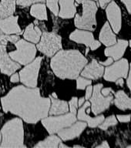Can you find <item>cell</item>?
<instances>
[{
	"label": "cell",
	"instance_id": "obj_12",
	"mask_svg": "<svg viewBox=\"0 0 131 148\" xmlns=\"http://www.w3.org/2000/svg\"><path fill=\"white\" fill-rule=\"evenodd\" d=\"M69 39L77 43L84 44L93 51L96 50L101 45L100 42L95 40L93 34L89 31L81 29L75 30L70 34Z\"/></svg>",
	"mask_w": 131,
	"mask_h": 148
},
{
	"label": "cell",
	"instance_id": "obj_45",
	"mask_svg": "<svg viewBox=\"0 0 131 148\" xmlns=\"http://www.w3.org/2000/svg\"><path fill=\"white\" fill-rule=\"evenodd\" d=\"M89 50H90V49H89V47H87V48H86V54H87Z\"/></svg>",
	"mask_w": 131,
	"mask_h": 148
},
{
	"label": "cell",
	"instance_id": "obj_44",
	"mask_svg": "<svg viewBox=\"0 0 131 148\" xmlns=\"http://www.w3.org/2000/svg\"><path fill=\"white\" fill-rule=\"evenodd\" d=\"M59 147H69L67 145H64V144H62V143H61V142H60V144H59Z\"/></svg>",
	"mask_w": 131,
	"mask_h": 148
},
{
	"label": "cell",
	"instance_id": "obj_38",
	"mask_svg": "<svg viewBox=\"0 0 131 148\" xmlns=\"http://www.w3.org/2000/svg\"><path fill=\"white\" fill-rule=\"evenodd\" d=\"M113 59L112 57H108V59L106 60V61H104V62H99V63L101 65H103V66H110V65H111L112 63L113 62Z\"/></svg>",
	"mask_w": 131,
	"mask_h": 148
},
{
	"label": "cell",
	"instance_id": "obj_11",
	"mask_svg": "<svg viewBox=\"0 0 131 148\" xmlns=\"http://www.w3.org/2000/svg\"><path fill=\"white\" fill-rule=\"evenodd\" d=\"M106 17L112 29L115 33H119L122 27V14L120 6L114 1L109 2L106 8Z\"/></svg>",
	"mask_w": 131,
	"mask_h": 148
},
{
	"label": "cell",
	"instance_id": "obj_36",
	"mask_svg": "<svg viewBox=\"0 0 131 148\" xmlns=\"http://www.w3.org/2000/svg\"><path fill=\"white\" fill-rule=\"evenodd\" d=\"M127 85L128 86V88L130 89V92H131V63L130 64V66H129V72H128V75H127Z\"/></svg>",
	"mask_w": 131,
	"mask_h": 148
},
{
	"label": "cell",
	"instance_id": "obj_48",
	"mask_svg": "<svg viewBox=\"0 0 131 148\" xmlns=\"http://www.w3.org/2000/svg\"><path fill=\"white\" fill-rule=\"evenodd\" d=\"M0 142H1V134H0Z\"/></svg>",
	"mask_w": 131,
	"mask_h": 148
},
{
	"label": "cell",
	"instance_id": "obj_2",
	"mask_svg": "<svg viewBox=\"0 0 131 148\" xmlns=\"http://www.w3.org/2000/svg\"><path fill=\"white\" fill-rule=\"evenodd\" d=\"M87 59L78 50H61L51 60L54 73L61 79H76L87 64Z\"/></svg>",
	"mask_w": 131,
	"mask_h": 148
},
{
	"label": "cell",
	"instance_id": "obj_49",
	"mask_svg": "<svg viewBox=\"0 0 131 148\" xmlns=\"http://www.w3.org/2000/svg\"><path fill=\"white\" fill-rule=\"evenodd\" d=\"M131 147V145H130V146H129V147Z\"/></svg>",
	"mask_w": 131,
	"mask_h": 148
},
{
	"label": "cell",
	"instance_id": "obj_18",
	"mask_svg": "<svg viewBox=\"0 0 131 148\" xmlns=\"http://www.w3.org/2000/svg\"><path fill=\"white\" fill-rule=\"evenodd\" d=\"M20 68V64L15 62L5 52L0 53V69L7 76L11 75Z\"/></svg>",
	"mask_w": 131,
	"mask_h": 148
},
{
	"label": "cell",
	"instance_id": "obj_13",
	"mask_svg": "<svg viewBox=\"0 0 131 148\" xmlns=\"http://www.w3.org/2000/svg\"><path fill=\"white\" fill-rule=\"evenodd\" d=\"M87 126V123L85 121H79L76 123H73L71 126L64 128V129L61 130L58 132V135L63 140H73L74 138L78 137L85 128Z\"/></svg>",
	"mask_w": 131,
	"mask_h": 148
},
{
	"label": "cell",
	"instance_id": "obj_23",
	"mask_svg": "<svg viewBox=\"0 0 131 148\" xmlns=\"http://www.w3.org/2000/svg\"><path fill=\"white\" fill-rule=\"evenodd\" d=\"M41 30L38 26H36L34 24H29L25 29L24 32V38L26 40L32 42L33 43H38L41 37Z\"/></svg>",
	"mask_w": 131,
	"mask_h": 148
},
{
	"label": "cell",
	"instance_id": "obj_43",
	"mask_svg": "<svg viewBox=\"0 0 131 148\" xmlns=\"http://www.w3.org/2000/svg\"><path fill=\"white\" fill-rule=\"evenodd\" d=\"M84 101H85V97H81L80 98V99L78 100V106H81L84 103Z\"/></svg>",
	"mask_w": 131,
	"mask_h": 148
},
{
	"label": "cell",
	"instance_id": "obj_9",
	"mask_svg": "<svg viewBox=\"0 0 131 148\" xmlns=\"http://www.w3.org/2000/svg\"><path fill=\"white\" fill-rule=\"evenodd\" d=\"M129 62L127 59H120L104 69V78L108 82H115L119 78H127L129 72Z\"/></svg>",
	"mask_w": 131,
	"mask_h": 148
},
{
	"label": "cell",
	"instance_id": "obj_17",
	"mask_svg": "<svg viewBox=\"0 0 131 148\" xmlns=\"http://www.w3.org/2000/svg\"><path fill=\"white\" fill-rule=\"evenodd\" d=\"M0 29L7 35L20 34L22 32L18 25V16H10L0 19Z\"/></svg>",
	"mask_w": 131,
	"mask_h": 148
},
{
	"label": "cell",
	"instance_id": "obj_46",
	"mask_svg": "<svg viewBox=\"0 0 131 148\" xmlns=\"http://www.w3.org/2000/svg\"><path fill=\"white\" fill-rule=\"evenodd\" d=\"M73 147H81V146H80V145H74Z\"/></svg>",
	"mask_w": 131,
	"mask_h": 148
},
{
	"label": "cell",
	"instance_id": "obj_41",
	"mask_svg": "<svg viewBox=\"0 0 131 148\" xmlns=\"http://www.w3.org/2000/svg\"><path fill=\"white\" fill-rule=\"evenodd\" d=\"M97 148H109L110 147V145L109 143H107V141H103L99 145L97 146Z\"/></svg>",
	"mask_w": 131,
	"mask_h": 148
},
{
	"label": "cell",
	"instance_id": "obj_14",
	"mask_svg": "<svg viewBox=\"0 0 131 148\" xmlns=\"http://www.w3.org/2000/svg\"><path fill=\"white\" fill-rule=\"evenodd\" d=\"M90 106V102H86L83 104V106H81L80 108L79 109L78 113H77V118L80 120L82 121H85L88 124V126L91 128H94V127H98L100 123L104 120V115H97L96 117L93 118L91 117L89 113H86V109Z\"/></svg>",
	"mask_w": 131,
	"mask_h": 148
},
{
	"label": "cell",
	"instance_id": "obj_3",
	"mask_svg": "<svg viewBox=\"0 0 131 148\" xmlns=\"http://www.w3.org/2000/svg\"><path fill=\"white\" fill-rule=\"evenodd\" d=\"M1 132V147H25L23 144V125L20 119L15 118L5 123Z\"/></svg>",
	"mask_w": 131,
	"mask_h": 148
},
{
	"label": "cell",
	"instance_id": "obj_50",
	"mask_svg": "<svg viewBox=\"0 0 131 148\" xmlns=\"http://www.w3.org/2000/svg\"><path fill=\"white\" fill-rule=\"evenodd\" d=\"M94 1H97V0H94Z\"/></svg>",
	"mask_w": 131,
	"mask_h": 148
},
{
	"label": "cell",
	"instance_id": "obj_19",
	"mask_svg": "<svg viewBox=\"0 0 131 148\" xmlns=\"http://www.w3.org/2000/svg\"><path fill=\"white\" fill-rule=\"evenodd\" d=\"M99 42L106 46H110L117 42V36L113 32L108 22H106L100 30L99 36Z\"/></svg>",
	"mask_w": 131,
	"mask_h": 148
},
{
	"label": "cell",
	"instance_id": "obj_27",
	"mask_svg": "<svg viewBox=\"0 0 131 148\" xmlns=\"http://www.w3.org/2000/svg\"><path fill=\"white\" fill-rule=\"evenodd\" d=\"M60 143V139L56 136H50L45 139L44 140L40 141L37 143L35 147H59V144Z\"/></svg>",
	"mask_w": 131,
	"mask_h": 148
},
{
	"label": "cell",
	"instance_id": "obj_21",
	"mask_svg": "<svg viewBox=\"0 0 131 148\" xmlns=\"http://www.w3.org/2000/svg\"><path fill=\"white\" fill-rule=\"evenodd\" d=\"M60 11L59 16L62 18H70L74 17L76 13V7L74 0H59Z\"/></svg>",
	"mask_w": 131,
	"mask_h": 148
},
{
	"label": "cell",
	"instance_id": "obj_10",
	"mask_svg": "<svg viewBox=\"0 0 131 148\" xmlns=\"http://www.w3.org/2000/svg\"><path fill=\"white\" fill-rule=\"evenodd\" d=\"M43 58L38 57L19 73L20 81L29 87L34 88L37 85V79Z\"/></svg>",
	"mask_w": 131,
	"mask_h": 148
},
{
	"label": "cell",
	"instance_id": "obj_40",
	"mask_svg": "<svg viewBox=\"0 0 131 148\" xmlns=\"http://www.w3.org/2000/svg\"><path fill=\"white\" fill-rule=\"evenodd\" d=\"M12 83H17L19 81V76L18 73H15L13 74L12 76H11V79H10Z\"/></svg>",
	"mask_w": 131,
	"mask_h": 148
},
{
	"label": "cell",
	"instance_id": "obj_47",
	"mask_svg": "<svg viewBox=\"0 0 131 148\" xmlns=\"http://www.w3.org/2000/svg\"><path fill=\"white\" fill-rule=\"evenodd\" d=\"M129 42V45H130V48H131V40L130 42Z\"/></svg>",
	"mask_w": 131,
	"mask_h": 148
},
{
	"label": "cell",
	"instance_id": "obj_6",
	"mask_svg": "<svg viewBox=\"0 0 131 148\" xmlns=\"http://www.w3.org/2000/svg\"><path fill=\"white\" fill-rule=\"evenodd\" d=\"M76 114L73 113L61 114L58 116H50L42 119V123L50 134L59 132L61 130L71 126L76 122Z\"/></svg>",
	"mask_w": 131,
	"mask_h": 148
},
{
	"label": "cell",
	"instance_id": "obj_30",
	"mask_svg": "<svg viewBox=\"0 0 131 148\" xmlns=\"http://www.w3.org/2000/svg\"><path fill=\"white\" fill-rule=\"evenodd\" d=\"M47 6L50 9L55 16H57L59 13V6H58V1L59 0H46Z\"/></svg>",
	"mask_w": 131,
	"mask_h": 148
},
{
	"label": "cell",
	"instance_id": "obj_16",
	"mask_svg": "<svg viewBox=\"0 0 131 148\" xmlns=\"http://www.w3.org/2000/svg\"><path fill=\"white\" fill-rule=\"evenodd\" d=\"M104 73V67L96 60H93L90 63L86 65L81 75L85 78L90 79H98L103 76Z\"/></svg>",
	"mask_w": 131,
	"mask_h": 148
},
{
	"label": "cell",
	"instance_id": "obj_32",
	"mask_svg": "<svg viewBox=\"0 0 131 148\" xmlns=\"http://www.w3.org/2000/svg\"><path fill=\"white\" fill-rule=\"evenodd\" d=\"M69 106L70 112L74 113V114H76L77 107H78V98L77 97H73L71 100L69 102Z\"/></svg>",
	"mask_w": 131,
	"mask_h": 148
},
{
	"label": "cell",
	"instance_id": "obj_33",
	"mask_svg": "<svg viewBox=\"0 0 131 148\" xmlns=\"http://www.w3.org/2000/svg\"><path fill=\"white\" fill-rule=\"evenodd\" d=\"M117 119L121 123H128L131 120V115L130 114H127V115H117Z\"/></svg>",
	"mask_w": 131,
	"mask_h": 148
},
{
	"label": "cell",
	"instance_id": "obj_34",
	"mask_svg": "<svg viewBox=\"0 0 131 148\" xmlns=\"http://www.w3.org/2000/svg\"><path fill=\"white\" fill-rule=\"evenodd\" d=\"M101 93L104 95V97H106V96H109V95L112 94V93H113V94H114V91H113V89L110 87L102 88Z\"/></svg>",
	"mask_w": 131,
	"mask_h": 148
},
{
	"label": "cell",
	"instance_id": "obj_22",
	"mask_svg": "<svg viewBox=\"0 0 131 148\" xmlns=\"http://www.w3.org/2000/svg\"><path fill=\"white\" fill-rule=\"evenodd\" d=\"M51 98V107L49 110V113L50 115H61L67 113L69 111L68 103L66 101L60 100L57 98H54L52 96Z\"/></svg>",
	"mask_w": 131,
	"mask_h": 148
},
{
	"label": "cell",
	"instance_id": "obj_1",
	"mask_svg": "<svg viewBox=\"0 0 131 148\" xmlns=\"http://www.w3.org/2000/svg\"><path fill=\"white\" fill-rule=\"evenodd\" d=\"M2 105L5 113L16 114L28 123H36L48 116L50 99L41 97L37 88L17 86L2 97Z\"/></svg>",
	"mask_w": 131,
	"mask_h": 148
},
{
	"label": "cell",
	"instance_id": "obj_28",
	"mask_svg": "<svg viewBox=\"0 0 131 148\" xmlns=\"http://www.w3.org/2000/svg\"><path fill=\"white\" fill-rule=\"evenodd\" d=\"M117 123L118 121L117 119V116H115L114 115H112L108 116L106 119H104V121L99 125V127L103 130H106L109 127L116 126Z\"/></svg>",
	"mask_w": 131,
	"mask_h": 148
},
{
	"label": "cell",
	"instance_id": "obj_31",
	"mask_svg": "<svg viewBox=\"0 0 131 148\" xmlns=\"http://www.w3.org/2000/svg\"><path fill=\"white\" fill-rule=\"evenodd\" d=\"M45 0H16V3L21 6H29L30 5L38 3V2H44Z\"/></svg>",
	"mask_w": 131,
	"mask_h": 148
},
{
	"label": "cell",
	"instance_id": "obj_42",
	"mask_svg": "<svg viewBox=\"0 0 131 148\" xmlns=\"http://www.w3.org/2000/svg\"><path fill=\"white\" fill-rule=\"evenodd\" d=\"M115 83L117 86H123V85H124V79H123V78H119L115 81Z\"/></svg>",
	"mask_w": 131,
	"mask_h": 148
},
{
	"label": "cell",
	"instance_id": "obj_25",
	"mask_svg": "<svg viewBox=\"0 0 131 148\" xmlns=\"http://www.w3.org/2000/svg\"><path fill=\"white\" fill-rule=\"evenodd\" d=\"M30 14L33 17L39 20H46L47 19V12L45 4L43 2H38L36 4L32 5L30 9Z\"/></svg>",
	"mask_w": 131,
	"mask_h": 148
},
{
	"label": "cell",
	"instance_id": "obj_26",
	"mask_svg": "<svg viewBox=\"0 0 131 148\" xmlns=\"http://www.w3.org/2000/svg\"><path fill=\"white\" fill-rule=\"evenodd\" d=\"M19 39L17 36H9L5 34L2 30L0 29V53L5 52L7 44L9 42H16Z\"/></svg>",
	"mask_w": 131,
	"mask_h": 148
},
{
	"label": "cell",
	"instance_id": "obj_29",
	"mask_svg": "<svg viewBox=\"0 0 131 148\" xmlns=\"http://www.w3.org/2000/svg\"><path fill=\"white\" fill-rule=\"evenodd\" d=\"M92 81L85 77H78L76 79V88L78 90H84L89 85H91Z\"/></svg>",
	"mask_w": 131,
	"mask_h": 148
},
{
	"label": "cell",
	"instance_id": "obj_7",
	"mask_svg": "<svg viewBox=\"0 0 131 148\" xmlns=\"http://www.w3.org/2000/svg\"><path fill=\"white\" fill-rule=\"evenodd\" d=\"M104 85L102 83H98L93 88V93L90 98L91 103V110L93 114L99 115L101 113L107 110L110 106V104L113 101V96L110 94L104 97L101 93V89Z\"/></svg>",
	"mask_w": 131,
	"mask_h": 148
},
{
	"label": "cell",
	"instance_id": "obj_35",
	"mask_svg": "<svg viewBox=\"0 0 131 148\" xmlns=\"http://www.w3.org/2000/svg\"><path fill=\"white\" fill-rule=\"evenodd\" d=\"M93 93V86L91 85H89L86 86V96H85V99H90Z\"/></svg>",
	"mask_w": 131,
	"mask_h": 148
},
{
	"label": "cell",
	"instance_id": "obj_39",
	"mask_svg": "<svg viewBox=\"0 0 131 148\" xmlns=\"http://www.w3.org/2000/svg\"><path fill=\"white\" fill-rule=\"evenodd\" d=\"M111 1H113V0H99V5L102 9H104V8H106L109 2H110Z\"/></svg>",
	"mask_w": 131,
	"mask_h": 148
},
{
	"label": "cell",
	"instance_id": "obj_37",
	"mask_svg": "<svg viewBox=\"0 0 131 148\" xmlns=\"http://www.w3.org/2000/svg\"><path fill=\"white\" fill-rule=\"evenodd\" d=\"M121 2L125 5L127 11L129 12V13L131 15V0H121Z\"/></svg>",
	"mask_w": 131,
	"mask_h": 148
},
{
	"label": "cell",
	"instance_id": "obj_20",
	"mask_svg": "<svg viewBox=\"0 0 131 148\" xmlns=\"http://www.w3.org/2000/svg\"><path fill=\"white\" fill-rule=\"evenodd\" d=\"M113 103L121 110H131V98L126 94L123 90H118L114 92Z\"/></svg>",
	"mask_w": 131,
	"mask_h": 148
},
{
	"label": "cell",
	"instance_id": "obj_15",
	"mask_svg": "<svg viewBox=\"0 0 131 148\" xmlns=\"http://www.w3.org/2000/svg\"><path fill=\"white\" fill-rule=\"evenodd\" d=\"M128 45L129 42L127 40L119 39L115 44L110 46H107V48L104 51L105 56L107 57H112L115 61L120 60L124 55Z\"/></svg>",
	"mask_w": 131,
	"mask_h": 148
},
{
	"label": "cell",
	"instance_id": "obj_8",
	"mask_svg": "<svg viewBox=\"0 0 131 148\" xmlns=\"http://www.w3.org/2000/svg\"><path fill=\"white\" fill-rule=\"evenodd\" d=\"M61 48V37L55 32H44L37 44V49L47 56H53Z\"/></svg>",
	"mask_w": 131,
	"mask_h": 148
},
{
	"label": "cell",
	"instance_id": "obj_4",
	"mask_svg": "<svg viewBox=\"0 0 131 148\" xmlns=\"http://www.w3.org/2000/svg\"><path fill=\"white\" fill-rule=\"evenodd\" d=\"M77 4L82 5V14H76L75 25L81 29L94 31L97 28L96 14L97 5L96 2L91 0H76Z\"/></svg>",
	"mask_w": 131,
	"mask_h": 148
},
{
	"label": "cell",
	"instance_id": "obj_24",
	"mask_svg": "<svg viewBox=\"0 0 131 148\" xmlns=\"http://www.w3.org/2000/svg\"><path fill=\"white\" fill-rule=\"evenodd\" d=\"M16 9V0H1L0 19L12 16Z\"/></svg>",
	"mask_w": 131,
	"mask_h": 148
},
{
	"label": "cell",
	"instance_id": "obj_5",
	"mask_svg": "<svg viewBox=\"0 0 131 148\" xmlns=\"http://www.w3.org/2000/svg\"><path fill=\"white\" fill-rule=\"evenodd\" d=\"M15 44L16 50L9 53L11 59L23 65L28 64L34 60L36 49L33 44L29 43L23 39H19Z\"/></svg>",
	"mask_w": 131,
	"mask_h": 148
}]
</instances>
